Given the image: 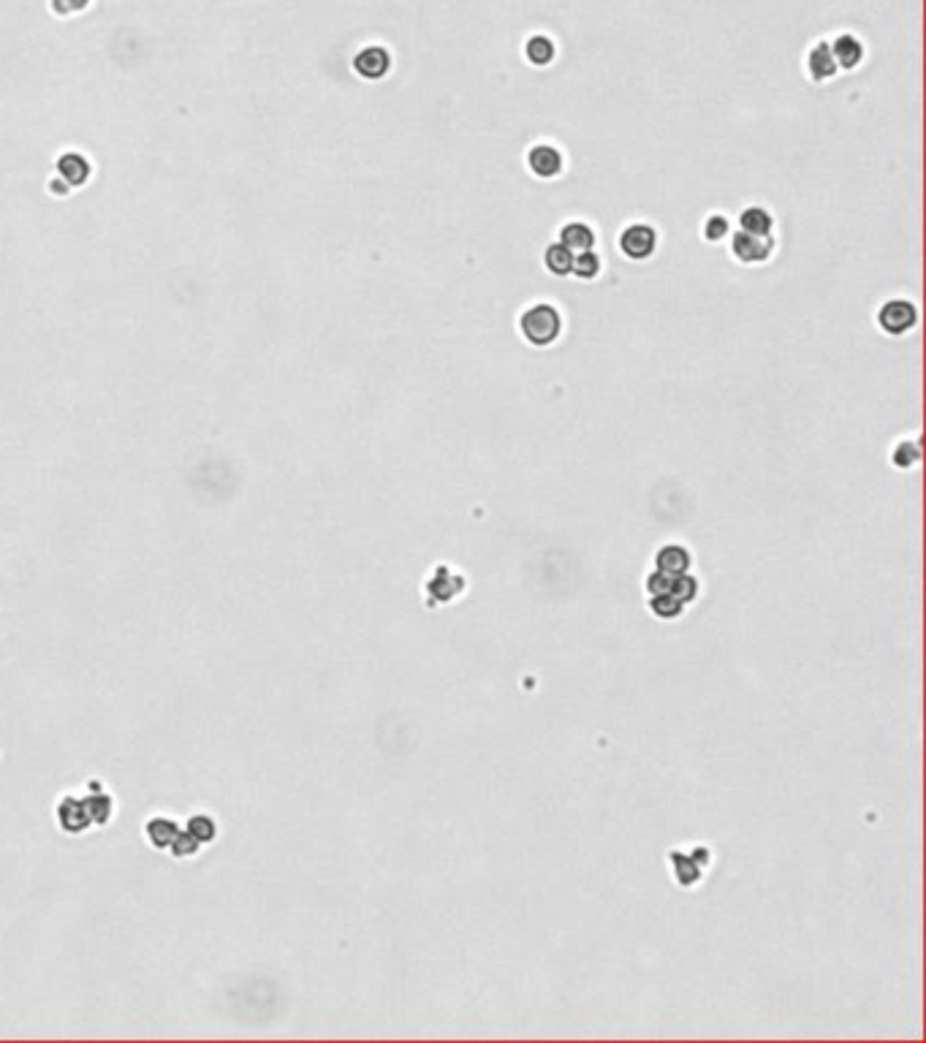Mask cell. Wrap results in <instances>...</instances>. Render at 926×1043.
Returning <instances> with one entry per match:
<instances>
[{"label": "cell", "mask_w": 926, "mask_h": 1043, "mask_svg": "<svg viewBox=\"0 0 926 1043\" xmlns=\"http://www.w3.org/2000/svg\"><path fill=\"white\" fill-rule=\"evenodd\" d=\"M519 332L536 348L552 345L559 337V332H562V315H559V310L554 305L536 302V305H530L525 313H521Z\"/></svg>", "instance_id": "1"}, {"label": "cell", "mask_w": 926, "mask_h": 1043, "mask_svg": "<svg viewBox=\"0 0 926 1043\" xmlns=\"http://www.w3.org/2000/svg\"><path fill=\"white\" fill-rule=\"evenodd\" d=\"M915 321H918V310L910 299H889L877 310V327L891 337L910 332L915 327Z\"/></svg>", "instance_id": "2"}, {"label": "cell", "mask_w": 926, "mask_h": 1043, "mask_svg": "<svg viewBox=\"0 0 926 1043\" xmlns=\"http://www.w3.org/2000/svg\"><path fill=\"white\" fill-rule=\"evenodd\" d=\"M655 248H658V234L647 223H633V226L622 228V234H620V251L633 261L650 259L655 253Z\"/></svg>", "instance_id": "3"}, {"label": "cell", "mask_w": 926, "mask_h": 1043, "mask_svg": "<svg viewBox=\"0 0 926 1043\" xmlns=\"http://www.w3.org/2000/svg\"><path fill=\"white\" fill-rule=\"evenodd\" d=\"M731 253L742 264H760L775 253V239L772 236H752L745 231L731 234Z\"/></svg>", "instance_id": "4"}, {"label": "cell", "mask_w": 926, "mask_h": 1043, "mask_svg": "<svg viewBox=\"0 0 926 1043\" xmlns=\"http://www.w3.org/2000/svg\"><path fill=\"white\" fill-rule=\"evenodd\" d=\"M528 169L541 180H552L562 172V152L554 144H533L528 150Z\"/></svg>", "instance_id": "5"}, {"label": "cell", "mask_w": 926, "mask_h": 1043, "mask_svg": "<svg viewBox=\"0 0 926 1043\" xmlns=\"http://www.w3.org/2000/svg\"><path fill=\"white\" fill-rule=\"evenodd\" d=\"M353 68L359 76L365 79H383L391 68V55L386 47H365L356 58H353Z\"/></svg>", "instance_id": "6"}, {"label": "cell", "mask_w": 926, "mask_h": 1043, "mask_svg": "<svg viewBox=\"0 0 926 1043\" xmlns=\"http://www.w3.org/2000/svg\"><path fill=\"white\" fill-rule=\"evenodd\" d=\"M829 47H831L834 60H837V68L853 71L864 60V44L851 33H839L834 42H829Z\"/></svg>", "instance_id": "7"}, {"label": "cell", "mask_w": 926, "mask_h": 1043, "mask_svg": "<svg viewBox=\"0 0 926 1043\" xmlns=\"http://www.w3.org/2000/svg\"><path fill=\"white\" fill-rule=\"evenodd\" d=\"M58 821H60V829H63V831H68V834H82V831L90 826V818H88V810H85V801L76 799V796L60 799V805H58Z\"/></svg>", "instance_id": "8"}, {"label": "cell", "mask_w": 926, "mask_h": 1043, "mask_svg": "<svg viewBox=\"0 0 926 1043\" xmlns=\"http://www.w3.org/2000/svg\"><path fill=\"white\" fill-rule=\"evenodd\" d=\"M691 563H693V557H691V552L684 549L682 544H666V546H660L658 554H655V566H658V571H660V574H668V576H682V574H688Z\"/></svg>", "instance_id": "9"}, {"label": "cell", "mask_w": 926, "mask_h": 1043, "mask_svg": "<svg viewBox=\"0 0 926 1043\" xmlns=\"http://www.w3.org/2000/svg\"><path fill=\"white\" fill-rule=\"evenodd\" d=\"M559 243L566 245L568 251H574V253H579V251H592V245H595V231H592V226L584 223V220H571V223H566V226L559 228Z\"/></svg>", "instance_id": "10"}, {"label": "cell", "mask_w": 926, "mask_h": 1043, "mask_svg": "<svg viewBox=\"0 0 926 1043\" xmlns=\"http://www.w3.org/2000/svg\"><path fill=\"white\" fill-rule=\"evenodd\" d=\"M807 71H810V76L815 79V82H826V79H831L839 68H837V60H834V55H831V47H829V42H818L813 50H810V55H807Z\"/></svg>", "instance_id": "11"}, {"label": "cell", "mask_w": 926, "mask_h": 1043, "mask_svg": "<svg viewBox=\"0 0 926 1043\" xmlns=\"http://www.w3.org/2000/svg\"><path fill=\"white\" fill-rule=\"evenodd\" d=\"M775 228V218L769 210L763 207H745L739 212V231L752 234V236H772Z\"/></svg>", "instance_id": "12"}, {"label": "cell", "mask_w": 926, "mask_h": 1043, "mask_svg": "<svg viewBox=\"0 0 926 1043\" xmlns=\"http://www.w3.org/2000/svg\"><path fill=\"white\" fill-rule=\"evenodd\" d=\"M144 834L150 839V846H155L158 851H169L174 837L180 834V826L169 818H150L144 823Z\"/></svg>", "instance_id": "13"}, {"label": "cell", "mask_w": 926, "mask_h": 1043, "mask_svg": "<svg viewBox=\"0 0 926 1043\" xmlns=\"http://www.w3.org/2000/svg\"><path fill=\"white\" fill-rule=\"evenodd\" d=\"M525 58H528V63H533V66H549V63L557 58V47H554V42H552L549 35L536 33V35L528 38V44H525Z\"/></svg>", "instance_id": "14"}, {"label": "cell", "mask_w": 926, "mask_h": 1043, "mask_svg": "<svg viewBox=\"0 0 926 1043\" xmlns=\"http://www.w3.org/2000/svg\"><path fill=\"white\" fill-rule=\"evenodd\" d=\"M544 264L554 277H566V274H571V267H574V251H568L562 243H552L544 251Z\"/></svg>", "instance_id": "15"}, {"label": "cell", "mask_w": 926, "mask_h": 1043, "mask_svg": "<svg viewBox=\"0 0 926 1043\" xmlns=\"http://www.w3.org/2000/svg\"><path fill=\"white\" fill-rule=\"evenodd\" d=\"M85 801V810H88V818H90V823H96V826H101V823H106L112 815H114V801H112V796H106L104 791H93L88 799H82Z\"/></svg>", "instance_id": "16"}, {"label": "cell", "mask_w": 926, "mask_h": 1043, "mask_svg": "<svg viewBox=\"0 0 926 1043\" xmlns=\"http://www.w3.org/2000/svg\"><path fill=\"white\" fill-rule=\"evenodd\" d=\"M571 274L582 277V280H592L600 274V256L595 251H579L574 253V267Z\"/></svg>", "instance_id": "17"}, {"label": "cell", "mask_w": 926, "mask_h": 1043, "mask_svg": "<svg viewBox=\"0 0 926 1043\" xmlns=\"http://www.w3.org/2000/svg\"><path fill=\"white\" fill-rule=\"evenodd\" d=\"M193 839H198L201 846H207V842H212L215 837H218V823L210 818V815H193L190 821H188V829H185Z\"/></svg>", "instance_id": "18"}, {"label": "cell", "mask_w": 926, "mask_h": 1043, "mask_svg": "<svg viewBox=\"0 0 926 1043\" xmlns=\"http://www.w3.org/2000/svg\"><path fill=\"white\" fill-rule=\"evenodd\" d=\"M729 231H731V223H729L726 215L714 212V215H709L704 220V239H709V243H720V239H726Z\"/></svg>", "instance_id": "19"}, {"label": "cell", "mask_w": 926, "mask_h": 1043, "mask_svg": "<svg viewBox=\"0 0 926 1043\" xmlns=\"http://www.w3.org/2000/svg\"><path fill=\"white\" fill-rule=\"evenodd\" d=\"M169 851H172L174 859H190V856H196V854L201 851V842L193 839L188 831H180V834L174 837V842H172Z\"/></svg>", "instance_id": "20"}, {"label": "cell", "mask_w": 926, "mask_h": 1043, "mask_svg": "<svg viewBox=\"0 0 926 1043\" xmlns=\"http://www.w3.org/2000/svg\"><path fill=\"white\" fill-rule=\"evenodd\" d=\"M918 457H921V452H918V444H915V440H902V444L894 449V465H899V467L915 465Z\"/></svg>", "instance_id": "21"}]
</instances>
